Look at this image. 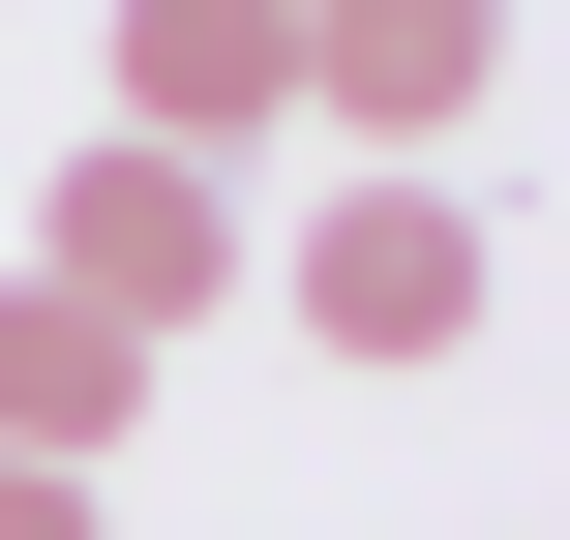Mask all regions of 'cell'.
<instances>
[{"label":"cell","mask_w":570,"mask_h":540,"mask_svg":"<svg viewBox=\"0 0 570 540\" xmlns=\"http://www.w3.org/2000/svg\"><path fill=\"white\" fill-rule=\"evenodd\" d=\"M511 90V0H301V120L361 180H451V120Z\"/></svg>","instance_id":"3957f363"},{"label":"cell","mask_w":570,"mask_h":540,"mask_svg":"<svg viewBox=\"0 0 570 540\" xmlns=\"http://www.w3.org/2000/svg\"><path fill=\"white\" fill-rule=\"evenodd\" d=\"M481 301H511V240H481L451 180H331V210H301V331H331V361H481Z\"/></svg>","instance_id":"7a4b0ae2"},{"label":"cell","mask_w":570,"mask_h":540,"mask_svg":"<svg viewBox=\"0 0 570 540\" xmlns=\"http://www.w3.org/2000/svg\"><path fill=\"white\" fill-rule=\"evenodd\" d=\"M120 421H150V361H120L90 301H30V271H0V451H30V481H90Z\"/></svg>","instance_id":"5b68a950"},{"label":"cell","mask_w":570,"mask_h":540,"mask_svg":"<svg viewBox=\"0 0 570 540\" xmlns=\"http://www.w3.org/2000/svg\"><path fill=\"white\" fill-rule=\"evenodd\" d=\"M30 301H90L120 361H180V331L240 301V180H210V150H120V120H90V150H60V210H30Z\"/></svg>","instance_id":"6da1fadb"},{"label":"cell","mask_w":570,"mask_h":540,"mask_svg":"<svg viewBox=\"0 0 570 540\" xmlns=\"http://www.w3.org/2000/svg\"><path fill=\"white\" fill-rule=\"evenodd\" d=\"M0 540H120V511H90V481H30V451H0Z\"/></svg>","instance_id":"8992f818"},{"label":"cell","mask_w":570,"mask_h":540,"mask_svg":"<svg viewBox=\"0 0 570 540\" xmlns=\"http://www.w3.org/2000/svg\"><path fill=\"white\" fill-rule=\"evenodd\" d=\"M301 120V0H120V150H271Z\"/></svg>","instance_id":"277c9868"}]
</instances>
